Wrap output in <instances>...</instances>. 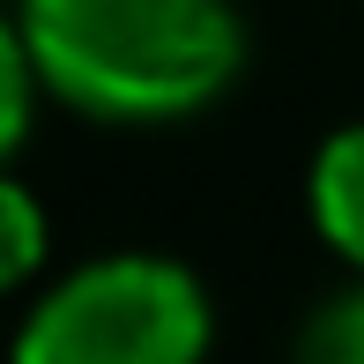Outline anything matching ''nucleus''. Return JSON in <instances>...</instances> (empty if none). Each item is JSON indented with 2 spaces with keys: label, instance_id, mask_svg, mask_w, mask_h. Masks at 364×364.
Here are the masks:
<instances>
[{
  "label": "nucleus",
  "instance_id": "obj_1",
  "mask_svg": "<svg viewBox=\"0 0 364 364\" xmlns=\"http://www.w3.org/2000/svg\"><path fill=\"white\" fill-rule=\"evenodd\" d=\"M53 105L112 127L193 119L245 68L238 0H15Z\"/></svg>",
  "mask_w": 364,
  "mask_h": 364
},
{
  "label": "nucleus",
  "instance_id": "obj_3",
  "mask_svg": "<svg viewBox=\"0 0 364 364\" xmlns=\"http://www.w3.org/2000/svg\"><path fill=\"white\" fill-rule=\"evenodd\" d=\"M305 201H312L320 238L335 245V260H350L357 283H364V119L335 127V134L320 141L312 178H305Z\"/></svg>",
  "mask_w": 364,
  "mask_h": 364
},
{
  "label": "nucleus",
  "instance_id": "obj_4",
  "mask_svg": "<svg viewBox=\"0 0 364 364\" xmlns=\"http://www.w3.org/2000/svg\"><path fill=\"white\" fill-rule=\"evenodd\" d=\"M0 283L8 290H30L38 283V268H45V208H38V193L23 186V178H8L0 186Z\"/></svg>",
  "mask_w": 364,
  "mask_h": 364
},
{
  "label": "nucleus",
  "instance_id": "obj_2",
  "mask_svg": "<svg viewBox=\"0 0 364 364\" xmlns=\"http://www.w3.org/2000/svg\"><path fill=\"white\" fill-rule=\"evenodd\" d=\"M216 312L193 268L105 253L68 268L15 327V364H208Z\"/></svg>",
  "mask_w": 364,
  "mask_h": 364
},
{
  "label": "nucleus",
  "instance_id": "obj_5",
  "mask_svg": "<svg viewBox=\"0 0 364 364\" xmlns=\"http://www.w3.org/2000/svg\"><path fill=\"white\" fill-rule=\"evenodd\" d=\"M297 364H364V283L312 312V327L297 335Z\"/></svg>",
  "mask_w": 364,
  "mask_h": 364
},
{
  "label": "nucleus",
  "instance_id": "obj_6",
  "mask_svg": "<svg viewBox=\"0 0 364 364\" xmlns=\"http://www.w3.org/2000/svg\"><path fill=\"white\" fill-rule=\"evenodd\" d=\"M38 97H53V90H45L30 45L15 38V30H0V149H8V156L30 141V112H38Z\"/></svg>",
  "mask_w": 364,
  "mask_h": 364
}]
</instances>
